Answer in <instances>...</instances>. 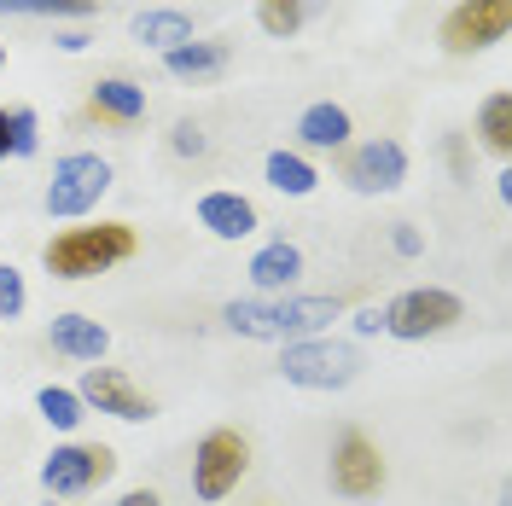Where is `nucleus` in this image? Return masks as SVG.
Returning a JSON list of instances; mask_svg holds the SVG:
<instances>
[{"label":"nucleus","instance_id":"obj_1","mask_svg":"<svg viewBox=\"0 0 512 506\" xmlns=\"http://www.w3.org/2000/svg\"><path fill=\"white\" fill-rule=\"evenodd\" d=\"M350 297H233L222 309L227 332L239 338H262V344H297V338H320L332 320L344 315Z\"/></svg>","mask_w":512,"mask_h":506},{"label":"nucleus","instance_id":"obj_2","mask_svg":"<svg viewBox=\"0 0 512 506\" xmlns=\"http://www.w3.org/2000/svg\"><path fill=\"white\" fill-rule=\"evenodd\" d=\"M140 256V233L128 222H99V227H64L41 245V268L53 280H94V274H111Z\"/></svg>","mask_w":512,"mask_h":506},{"label":"nucleus","instance_id":"obj_3","mask_svg":"<svg viewBox=\"0 0 512 506\" xmlns=\"http://www.w3.org/2000/svg\"><path fill=\"white\" fill-rule=\"evenodd\" d=\"M384 332L402 338V344H425V338H443L466 320V303L443 291V285H414V291H396L390 303L379 309Z\"/></svg>","mask_w":512,"mask_h":506},{"label":"nucleus","instance_id":"obj_4","mask_svg":"<svg viewBox=\"0 0 512 506\" xmlns=\"http://www.w3.org/2000/svg\"><path fill=\"white\" fill-rule=\"evenodd\" d=\"M245 472H251V437L239 425H216L198 437V448H192V495L198 501H227L245 483Z\"/></svg>","mask_w":512,"mask_h":506},{"label":"nucleus","instance_id":"obj_5","mask_svg":"<svg viewBox=\"0 0 512 506\" xmlns=\"http://www.w3.org/2000/svg\"><path fill=\"white\" fill-rule=\"evenodd\" d=\"M326 477H332V495L344 501H379L390 489V466H384V448L361 431V425H344L332 437V460H326Z\"/></svg>","mask_w":512,"mask_h":506},{"label":"nucleus","instance_id":"obj_6","mask_svg":"<svg viewBox=\"0 0 512 506\" xmlns=\"http://www.w3.org/2000/svg\"><path fill=\"white\" fill-rule=\"evenodd\" d=\"M280 373H286V384H297V390H344V384L361 379V355H355V344H338V338L320 332V338L286 344Z\"/></svg>","mask_w":512,"mask_h":506},{"label":"nucleus","instance_id":"obj_7","mask_svg":"<svg viewBox=\"0 0 512 506\" xmlns=\"http://www.w3.org/2000/svg\"><path fill=\"white\" fill-rule=\"evenodd\" d=\"M117 472V448L105 443H59L41 460V489L53 501H76V495H94L99 483H111Z\"/></svg>","mask_w":512,"mask_h":506},{"label":"nucleus","instance_id":"obj_8","mask_svg":"<svg viewBox=\"0 0 512 506\" xmlns=\"http://www.w3.org/2000/svg\"><path fill=\"white\" fill-rule=\"evenodd\" d=\"M338 181L361 198H379V192H396L408 181V152H402V140H390V134H373V140H350L344 152H338Z\"/></svg>","mask_w":512,"mask_h":506},{"label":"nucleus","instance_id":"obj_9","mask_svg":"<svg viewBox=\"0 0 512 506\" xmlns=\"http://www.w3.org/2000/svg\"><path fill=\"white\" fill-rule=\"evenodd\" d=\"M111 192V163L99 158V152H64L53 163V181H47V216H88L99 198Z\"/></svg>","mask_w":512,"mask_h":506},{"label":"nucleus","instance_id":"obj_10","mask_svg":"<svg viewBox=\"0 0 512 506\" xmlns=\"http://www.w3.org/2000/svg\"><path fill=\"white\" fill-rule=\"evenodd\" d=\"M512 30V0H460L454 12L443 18V41L448 59H472V53H489L495 41H507Z\"/></svg>","mask_w":512,"mask_h":506},{"label":"nucleus","instance_id":"obj_11","mask_svg":"<svg viewBox=\"0 0 512 506\" xmlns=\"http://www.w3.org/2000/svg\"><path fill=\"white\" fill-rule=\"evenodd\" d=\"M76 396H82V408H99V413H111V419H128V425L158 419V402H152L140 384L128 379L123 367H105V361H94V367L82 373Z\"/></svg>","mask_w":512,"mask_h":506},{"label":"nucleus","instance_id":"obj_12","mask_svg":"<svg viewBox=\"0 0 512 506\" xmlns=\"http://www.w3.org/2000/svg\"><path fill=\"white\" fill-rule=\"evenodd\" d=\"M82 117L99 128H111V134H134V128L146 123V88L128 82V76H99L94 88H88Z\"/></svg>","mask_w":512,"mask_h":506},{"label":"nucleus","instance_id":"obj_13","mask_svg":"<svg viewBox=\"0 0 512 506\" xmlns=\"http://www.w3.org/2000/svg\"><path fill=\"white\" fill-rule=\"evenodd\" d=\"M198 227H210L216 239H227V245H239V239H251L256 233V204L245 198V192H204L198 198Z\"/></svg>","mask_w":512,"mask_h":506},{"label":"nucleus","instance_id":"obj_14","mask_svg":"<svg viewBox=\"0 0 512 506\" xmlns=\"http://www.w3.org/2000/svg\"><path fill=\"white\" fill-rule=\"evenodd\" d=\"M47 344H53V355H64V361H105V349H111V332L99 326L94 315H53V326H47Z\"/></svg>","mask_w":512,"mask_h":506},{"label":"nucleus","instance_id":"obj_15","mask_svg":"<svg viewBox=\"0 0 512 506\" xmlns=\"http://www.w3.org/2000/svg\"><path fill=\"white\" fill-rule=\"evenodd\" d=\"M245 274H251V285L262 297H286L291 285H297V274H303V251H297L291 239H268V245L251 256Z\"/></svg>","mask_w":512,"mask_h":506},{"label":"nucleus","instance_id":"obj_16","mask_svg":"<svg viewBox=\"0 0 512 506\" xmlns=\"http://www.w3.org/2000/svg\"><path fill=\"white\" fill-rule=\"evenodd\" d=\"M227 59H233V47L227 41H181V47H169L163 53V70L175 76V82H216L227 70Z\"/></svg>","mask_w":512,"mask_h":506},{"label":"nucleus","instance_id":"obj_17","mask_svg":"<svg viewBox=\"0 0 512 506\" xmlns=\"http://www.w3.org/2000/svg\"><path fill=\"white\" fill-rule=\"evenodd\" d=\"M350 134H355L350 111H344V105H332V99H315V105L297 117V140H303L309 152H344V146H350Z\"/></svg>","mask_w":512,"mask_h":506},{"label":"nucleus","instance_id":"obj_18","mask_svg":"<svg viewBox=\"0 0 512 506\" xmlns=\"http://www.w3.org/2000/svg\"><path fill=\"white\" fill-rule=\"evenodd\" d=\"M134 41L140 47H158V53H169V47H181V41H192V18L187 12H175V6H152V12H134Z\"/></svg>","mask_w":512,"mask_h":506},{"label":"nucleus","instance_id":"obj_19","mask_svg":"<svg viewBox=\"0 0 512 506\" xmlns=\"http://www.w3.org/2000/svg\"><path fill=\"white\" fill-rule=\"evenodd\" d=\"M262 175H268V187L274 192H286V198H309V192L320 187V169L303 152H268V163H262Z\"/></svg>","mask_w":512,"mask_h":506},{"label":"nucleus","instance_id":"obj_20","mask_svg":"<svg viewBox=\"0 0 512 506\" xmlns=\"http://www.w3.org/2000/svg\"><path fill=\"white\" fill-rule=\"evenodd\" d=\"M478 140L489 158H512V94L507 88H495V94L478 105Z\"/></svg>","mask_w":512,"mask_h":506},{"label":"nucleus","instance_id":"obj_21","mask_svg":"<svg viewBox=\"0 0 512 506\" xmlns=\"http://www.w3.org/2000/svg\"><path fill=\"white\" fill-rule=\"evenodd\" d=\"M99 0H0V18H47V24H59V18H94Z\"/></svg>","mask_w":512,"mask_h":506},{"label":"nucleus","instance_id":"obj_22","mask_svg":"<svg viewBox=\"0 0 512 506\" xmlns=\"http://www.w3.org/2000/svg\"><path fill=\"white\" fill-rule=\"evenodd\" d=\"M35 408H41V419H47L53 431H76V425L88 419L82 396H76V390H64V384H41V390H35Z\"/></svg>","mask_w":512,"mask_h":506},{"label":"nucleus","instance_id":"obj_23","mask_svg":"<svg viewBox=\"0 0 512 506\" xmlns=\"http://www.w3.org/2000/svg\"><path fill=\"white\" fill-rule=\"evenodd\" d=\"M303 18H309L303 0H256V30L274 35V41H291V35L303 30Z\"/></svg>","mask_w":512,"mask_h":506},{"label":"nucleus","instance_id":"obj_24","mask_svg":"<svg viewBox=\"0 0 512 506\" xmlns=\"http://www.w3.org/2000/svg\"><path fill=\"white\" fill-rule=\"evenodd\" d=\"M41 152V117L30 105H12L6 111V158H35Z\"/></svg>","mask_w":512,"mask_h":506},{"label":"nucleus","instance_id":"obj_25","mask_svg":"<svg viewBox=\"0 0 512 506\" xmlns=\"http://www.w3.org/2000/svg\"><path fill=\"white\" fill-rule=\"evenodd\" d=\"M24 303H30L24 274H18L12 262H0V320H18V315H24Z\"/></svg>","mask_w":512,"mask_h":506},{"label":"nucleus","instance_id":"obj_26","mask_svg":"<svg viewBox=\"0 0 512 506\" xmlns=\"http://www.w3.org/2000/svg\"><path fill=\"white\" fill-rule=\"evenodd\" d=\"M204 146H210V140H204V128L192 123V117H181V123L169 128V152H175V158H204Z\"/></svg>","mask_w":512,"mask_h":506},{"label":"nucleus","instance_id":"obj_27","mask_svg":"<svg viewBox=\"0 0 512 506\" xmlns=\"http://www.w3.org/2000/svg\"><path fill=\"white\" fill-rule=\"evenodd\" d=\"M390 245H396V256H419L425 251V233H419L414 222H396L390 227Z\"/></svg>","mask_w":512,"mask_h":506},{"label":"nucleus","instance_id":"obj_28","mask_svg":"<svg viewBox=\"0 0 512 506\" xmlns=\"http://www.w3.org/2000/svg\"><path fill=\"white\" fill-rule=\"evenodd\" d=\"M448 169H454V181H472V163H466V134H448Z\"/></svg>","mask_w":512,"mask_h":506},{"label":"nucleus","instance_id":"obj_29","mask_svg":"<svg viewBox=\"0 0 512 506\" xmlns=\"http://www.w3.org/2000/svg\"><path fill=\"white\" fill-rule=\"evenodd\" d=\"M111 506H163V495L158 489H128V495H117Z\"/></svg>","mask_w":512,"mask_h":506},{"label":"nucleus","instance_id":"obj_30","mask_svg":"<svg viewBox=\"0 0 512 506\" xmlns=\"http://www.w3.org/2000/svg\"><path fill=\"white\" fill-rule=\"evenodd\" d=\"M350 326H355V338H373V332H384V320H379V309H361V315H355Z\"/></svg>","mask_w":512,"mask_h":506},{"label":"nucleus","instance_id":"obj_31","mask_svg":"<svg viewBox=\"0 0 512 506\" xmlns=\"http://www.w3.org/2000/svg\"><path fill=\"white\" fill-rule=\"evenodd\" d=\"M53 41H59L64 53H82V47H88L94 35H88V30H59V35H53Z\"/></svg>","mask_w":512,"mask_h":506},{"label":"nucleus","instance_id":"obj_32","mask_svg":"<svg viewBox=\"0 0 512 506\" xmlns=\"http://www.w3.org/2000/svg\"><path fill=\"white\" fill-rule=\"evenodd\" d=\"M0 158H6V111H0Z\"/></svg>","mask_w":512,"mask_h":506},{"label":"nucleus","instance_id":"obj_33","mask_svg":"<svg viewBox=\"0 0 512 506\" xmlns=\"http://www.w3.org/2000/svg\"><path fill=\"white\" fill-rule=\"evenodd\" d=\"M0 70H6V47H0Z\"/></svg>","mask_w":512,"mask_h":506}]
</instances>
